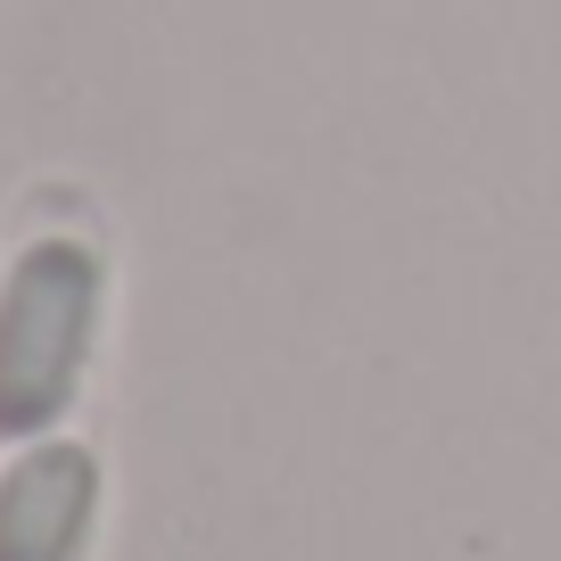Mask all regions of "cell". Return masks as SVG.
Instances as JSON below:
<instances>
[{
  "instance_id": "1",
  "label": "cell",
  "mask_w": 561,
  "mask_h": 561,
  "mask_svg": "<svg viewBox=\"0 0 561 561\" xmlns=\"http://www.w3.org/2000/svg\"><path fill=\"white\" fill-rule=\"evenodd\" d=\"M100 322V256L75 240H34L0 280V438H42L75 404Z\"/></svg>"
},
{
  "instance_id": "2",
  "label": "cell",
  "mask_w": 561,
  "mask_h": 561,
  "mask_svg": "<svg viewBox=\"0 0 561 561\" xmlns=\"http://www.w3.org/2000/svg\"><path fill=\"white\" fill-rule=\"evenodd\" d=\"M100 512V462L50 438L25 446L0 479V561H75Z\"/></svg>"
}]
</instances>
